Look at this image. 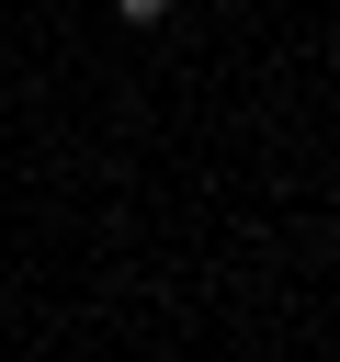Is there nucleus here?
Segmentation results:
<instances>
[{"label": "nucleus", "instance_id": "1", "mask_svg": "<svg viewBox=\"0 0 340 362\" xmlns=\"http://www.w3.org/2000/svg\"><path fill=\"white\" fill-rule=\"evenodd\" d=\"M113 11H125V23H159V11H170V0H113Z\"/></svg>", "mask_w": 340, "mask_h": 362}]
</instances>
